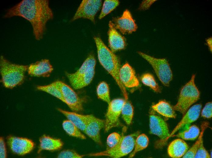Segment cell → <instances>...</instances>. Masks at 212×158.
Returning <instances> with one entry per match:
<instances>
[{
  "mask_svg": "<svg viewBox=\"0 0 212 158\" xmlns=\"http://www.w3.org/2000/svg\"><path fill=\"white\" fill-rule=\"evenodd\" d=\"M19 16L28 21L33 29L36 40L42 39L47 22L53 17L52 10L47 0H23L8 9L5 18Z\"/></svg>",
  "mask_w": 212,
  "mask_h": 158,
  "instance_id": "cell-1",
  "label": "cell"
},
{
  "mask_svg": "<svg viewBox=\"0 0 212 158\" xmlns=\"http://www.w3.org/2000/svg\"><path fill=\"white\" fill-rule=\"evenodd\" d=\"M94 38L97 48L99 62L115 81L125 100H128V95L127 90L119 78V72L121 65L119 58L107 46L100 37L95 36Z\"/></svg>",
  "mask_w": 212,
  "mask_h": 158,
  "instance_id": "cell-2",
  "label": "cell"
},
{
  "mask_svg": "<svg viewBox=\"0 0 212 158\" xmlns=\"http://www.w3.org/2000/svg\"><path fill=\"white\" fill-rule=\"evenodd\" d=\"M29 66L13 63L1 56L0 70L1 81L6 88L12 89L24 82Z\"/></svg>",
  "mask_w": 212,
  "mask_h": 158,
  "instance_id": "cell-3",
  "label": "cell"
},
{
  "mask_svg": "<svg viewBox=\"0 0 212 158\" xmlns=\"http://www.w3.org/2000/svg\"><path fill=\"white\" fill-rule=\"evenodd\" d=\"M96 63L94 55L90 53L75 72L65 73L70 83L73 88L81 89L88 85L91 82L95 75Z\"/></svg>",
  "mask_w": 212,
  "mask_h": 158,
  "instance_id": "cell-4",
  "label": "cell"
},
{
  "mask_svg": "<svg viewBox=\"0 0 212 158\" xmlns=\"http://www.w3.org/2000/svg\"><path fill=\"white\" fill-rule=\"evenodd\" d=\"M195 75L181 89L178 100L173 107L175 110L184 115L190 106L200 98V93L195 83Z\"/></svg>",
  "mask_w": 212,
  "mask_h": 158,
  "instance_id": "cell-5",
  "label": "cell"
},
{
  "mask_svg": "<svg viewBox=\"0 0 212 158\" xmlns=\"http://www.w3.org/2000/svg\"><path fill=\"white\" fill-rule=\"evenodd\" d=\"M140 133L139 131H137L127 136H122L119 142L114 147L102 151L90 153L87 155L90 156H107L114 158L125 156L132 151L135 140Z\"/></svg>",
  "mask_w": 212,
  "mask_h": 158,
  "instance_id": "cell-6",
  "label": "cell"
},
{
  "mask_svg": "<svg viewBox=\"0 0 212 158\" xmlns=\"http://www.w3.org/2000/svg\"><path fill=\"white\" fill-rule=\"evenodd\" d=\"M138 54L151 66L158 78L164 86L168 87L173 78L169 64L165 58H157L140 51Z\"/></svg>",
  "mask_w": 212,
  "mask_h": 158,
  "instance_id": "cell-7",
  "label": "cell"
},
{
  "mask_svg": "<svg viewBox=\"0 0 212 158\" xmlns=\"http://www.w3.org/2000/svg\"><path fill=\"white\" fill-rule=\"evenodd\" d=\"M149 118L150 132L160 138V140L156 142L155 147L157 148H161L163 143L170 134L168 124L152 109L149 112Z\"/></svg>",
  "mask_w": 212,
  "mask_h": 158,
  "instance_id": "cell-8",
  "label": "cell"
},
{
  "mask_svg": "<svg viewBox=\"0 0 212 158\" xmlns=\"http://www.w3.org/2000/svg\"><path fill=\"white\" fill-rule=\"evenodd\" d=\"M54 82L60 89L65 103L71 110L76 112L83 110V101L72 88L60 81L57 80Z\"/></svg>",
  "mask_w": 212,
  "mask_h": 158,
  "instance_id": "cell-9",
  "label": "cell"
},
{
  "mask_svg": "<svg viewBox=\"0 0 212 158\" xmlns=\"http://www.w3.org/2000/svg\"><path fill=\"white\" fill-rule=\"evenodd\" d=\"M102 1L100 0H83L80 3L71 21L83 18L88 19L94 23L95 16L100 9Z\"/></svg>",
  "mask_w": 212,
  "mask_h": 158,
  "instance_id": "cell-10",
  "label": "cell"
},
{
  "mask_svg": "<svg viewBox=\"0 0 212 158\" xmlns=\"http://www.w3.org/2000/svg\"><path fill=\"white\" fill-rule=\"evenodd\" d=\"M125 100L122 98L113 99L108 104L105 116L104 132H107L112 128L120 125L119 118Z\"/></svg>",
  "mask_w": 212,
  "mask_h": 158,
  "instance_id": "cell-11",
  "label": "cell"
},
{
  "mask_svg": "<svg viewBox=\"0 0 212 158\" xmlns=\"http://www.w3.org/2000/svg\"><path fill=\"white\" fill-rule=\"evenodd\" d=\"M111 21L115 28L123 34L131 33L137 29L131 13L127 9L124 11L121 16L114 18Z\"/></svg>",
  "mask_w": 212,
  "mask_h": 158,
  "instance_id": "cell-12",
  "label": "cell"
},
{
  "mask_svg": "<svg viewBox=\"0 0 212 158\" xmlns=\"http://www.w3.org/2000/svg\"><path fill=\"white\" fill-rule=\"evenodd\" d=\"M8 145L14 153L23 155L30 153L34 149V143L26 138L9 136L7 138Z\"/></svg>",
  "mask_w": 212,
  "mask_h": 158,
  "instance_id": "cell-13",
  "label": "cell"
},
{
  "mask_svg": "<svg viewBox=\"0 0 212 158\" xmlns=\"http://www.w3.org/2000/svg\"><path fill=\"white\" fill-rule=\"evenodd\" d=\"M201 108V104H197L189 108L183 115V117L181 120L177 125L170 133L168 137L164 141L162 145V147L166 143L168 139L172 137L178 130L184 126L196 121L199 118Z\"/></svg>",
  "mask_w": 212,
  "mask_h": 158,
  "instance_id": "cell-14",
  "label": "cell"
},
{
  "mask_svg": "<svg viewBox=\"0 0 212 158\" xmlns=\"http://www.w3.org/2000/svg\"><path fill=\"white\" fill-rule=\"evenodd\" d=\"M104 125V120L90 115L84 132L95 143L101 145L100 132Z\"/></svg>",
  "mask_w": 212,
  "mask_h": 158,
  "instance_id": "cell-15",
  "label": "cell"
},
{
  "mask_svg": "<svg viewBox=\"0 0 212 158\" xmlns=\"http://www.w3.org/2000/svg\"><path fill=\"white\" fill-rule=\"evenodd\" d=\"M53 70L52 66L47 59L31 64L28 66V73L30 76L37 77H49Z\"/></svg>",
  "mask_w": 212,
  "mask_h": 158,
  "instance_id": "cell-16",
  "label": "cell"
},
{
  "mask_svg": "<svg viewBox=\"0 0 212 158\" xmlns=\"http://www.w3.org/2000/svg\"><path fill=\"white\" fill-rule=\"evenodd\" d=\"M108 26V41L110 50L114 53L124 49L126 45L125 38L118 32L111 21L109 22Z\"/></svg>",
  "mask_w": 212,
  "mask_h": 158,
  "instance_id": "cell-17",
  "label": "cell"
},
{
  "mask_svg": "<svg viewBox=\"0 0 212 158\" xmlns=\"http://www.w3.org/2000/svg\"><path fill=\"white\" fill-rule=\"evenodd\" d=\"M119 77L121 82L125 88L136 87L139 85L134 70L127 63L121 67Z\"/></svg>",
  "mask_w": 212,
  "mask_h": 158,
  "instance_id": "cell-18",
  "label": "cell"
},
{
  "mask_svg": "<svg viewBox=\"0 0 212 158\" xmlns=\"http://www.w3.org/2000/svg\"><path fill=\"white\" fill-rule=\"evenodd\" d=\"M189 146L182 139H177L172 141L169 145L168 153L173 158L182 157L189 149Z\"/></svg>",
  "mask_w": 212,
  "mask_h": 158,
  "instance_id": "cell-19",
  "label": "cell"
},
{
  "mask_svg": "<svg viewBox=\"0 0 212 158\" xmlns=\"http://www.w3.org/2000/svg\"><path fill=\"white\" fill-rule=\"evenodd\" d=\"M58 111L64 115L82 131L84 132L90 115H82L74 112H69L60 108Z\"/></svg>",
  "mask_w": 212,
  "mask_h": 158,
  "instance_id": "cell-20",
  "label": "cell"
},
{
  "mask_svg": "<svg viewBox=\"0 0 212 158\" xmlns=\"http://www.w3.org/2000/svg\"><path fill=\"white\" fill-rule=\"evenodd\" d=\"M40 145L38 153L42 150L55 151L60 149L62 147L63 143L61 140L55 139L49 136L43 135L39 140Z\"/></svg>",
  "mask_w": 212,
  "mask_h": 158,
  "instance_id": "cell-21",
  "label": "cell"
},
{
  "mask_svg": "<svg viewBox=\"0 0 212 158\" xmlns=\"http://www.w3.org/2000/svg\"><path fill=\"white\" fill-rule=\"evenodd\" d=\"M152 109L165 117L171 118L176 117V114L173 107L165 101H160L157 104L152 105Z\"/></svg>",
  "mask_w": 212,
  "mask_h": 158,
  "instance_id": "cell-22",
  "label": "cell"
},
{
  "mask_svg": "<svg viewBox=\"0 0 212 158\" xmlns=\"http://www.w3.org/2000/svg\"><path fill=\"white\" fill-rule=\"evenodd\" d=\"M209 123L207 121L203 122L201 125V131L198 138L193 146L188 150L183 158H194L195 154L200 145L203 142V137L206 129L209 127Z\"/></svg>",
  "mask_w": 212,
  "mask_h": 158,
  "instance_id": "cell-23",
  "label": "cell"
},
{
  "mask_svg": "<svg viewBox=\"0 0 212 158\" xmlns=\"http://www.w3.org/2000/svg\"><path fill=\"white\" fill-rule=\"evenodd\" d=\"M62 126L64 130L69 136L82 139H86V136L81 132L80 129L69 120L63 121Z\"/></svg>",
  "mask_w": 212,
  "mask_h": 158,
  "instance_id": "cell-24",
  "label": "cell"
},
{
  "mask_svg": "<svg viewBox=\"0 0 212 158\" xmlns=\"http://www.w3.org/2000/svg\"><path fill=\"white\" fill-rule=\"evenodd\" d=\"M200 133L199 128L195 125L189 127L186 130L180 132L173 136H176L181 138L183 140H191L196 139Z\"/></svg>",
  "mask_w": 212,
  "mask_h": 158,
  "instance_id": "cell-25",
  "label": "cell"
},
{
  "mask_svg": "<svg viewBox=\"0 0 212 158\" xmlns=\"http://www.w3.org/2000/svg\"><path fill=\"white\" fill-rule=\"evenodd\" d=\"M149 143V138L146 135L144 134H139L135 140L133 149L129 157H133L138 152L146 149Z\"/></svg>",
  "mask_w": 212,
  "mask_h": 158,
  "instance_id": "cell-26",
  "label": "cell"
},
{
  "mask_svg": "<svg viewBox=\"0 0 212 158\" xmlns=\"http://www.w3.org/2000/svg\"><path fill=\"white\" fill-rule=\"evenodd\" d=\"M37 88L38 90L50 94L65 103L60 89L54 82L47 85L38 86Z\"/></svg>",
  "mask_w": 212,
  "mask_h": 158,
  "instance_id": "cell-27",
  "label": "cell"
},
{
  "mask_svg": "<svg viewBox=\"0 0 212 158\" xmlns=\"http://www.w3.org/2000/svg\"><path fill=\"white\" fill-rule=\"evenodd\" d=\"M96 92L99 99L108 104L111 101L109 87L106 82L103 81L98 84Z\"/></svg>",
  "mask_w": 212,
  "mask_h": 158,
  "instance_id": "cell-28",
  "label": "cell"
},
{
  "mask_svg": "<svg viewBox=\"0 0 212 158\" xmlns=\"http://www.w3.org/2000/svg\"><path fill=\"white\" fill-rule=\"evenodd\" d=\"M121 114L125 123L129 125H130L133 116L134 108L130 101L125 100L122 109Z\"/></svg>",
  "mask_w": 212,
  "mask_h": 158,
  "instance_id": "cell-29",
  "label": "cell"
},
{
  "mask_svg": "<svg viewBox=\"0 0 212 158\" xmlns=\"http://www.w3.org/2000/svg\"><path fill=\"white\" fill-rule=\"evenodd\" d=\"M140 80L144 85L150 88L154 92L158 93L161 92V88L151 74L149 73L143 74L140 77Z\"/></svg>",
  "mask_w": 212,
  "mask_h": 158,
  "instance_id": "cell-30",
  "label": "cell"
},
{
  "mask_svg": "<svg viewBox=\"0 0 212 158\" xmlns=\"http://www.w3.org/2000/svg\"><path fill=\"white\" fill-rule=\"evenodd\" d=\"M119 2L116 0H106L103 4L98 18L101 19L110 13L119 5Z\"/></svg>",
  "mask_w": 212,
  "mask_h": 158,
  "instance_id": "cell-31",
  "label": "cell"
},
{
  "mask_svg": "<svg viewBox=\"0 0 212 158\" xmlns=\"http://www.w3.org/2000/svg\"><path fill=\"white\" fill-rule=\"evenodd\" d=\"M122 137L119 134L116 132L110 134L107 139V149H110L116 146L120 141Z\"/></svg>",
  "mask_w": 212,
  "mask_h": 158,
  "instance_id": "cell-32",
  "label": "cell"
},
{
  "mask_svg": "<svg viewBox=\"0 0 212 158\" xmlns=\"http://www.w3.org/2000/svg\"><path fill=\"white\" fill-rule=\"evenodd\" d=\"M84 155L79 154L75 151L72 149H66L62 151L58 154L59 158H82Z\"/></svg>",
  "mask_w": 212,
  "mask_h": 158,
  "instance_id": "cell-33",
  "label": "cell"
},
{
  "mask_svg": "<svg viewBox=\"0 0 212 158\" xmlns=\"http://www.w3.org/2000/svg\"><path fill=\"white\" fill-rule=\"evenodd\" d=\"M194 158H210L211 156L204 147L203 142L201 143L197 151Z\"/></svg>",
  "mask_w": 212,
  "mask_h": 158,
  "instance_id": "cell-34",
  "label": "cell"
},
{
  "mask_svg": "<svg viewBox=\"0 0 212 158\" xmlns=\"http://www.w3.org/2000/svg\"><path fill=\"white\" fill-rule=\"evenodd\" d=\"M201 115L203 118H210L212 117V103H207L201 112Z\"/></svg>",
  "mask_w": 212,
  "mask_h": 158,
  "instance_id": "cell-35",
  "label": "cell"
},
{
  "mask_svg": "<svg viewBox=\"0 0 212 158\" xmlns=\"http://www.w3.org/2000/svg\"><path fill=\"white\" fill-rule=\"evenodd\" d=\"M0 157L1 158H5L6 157L5 143L2 137H1L0 139Z\"/></svg>",
  "mask_w": 212,
  "mask_h": 158,
  "instance_id": "cell-36",
  "label": "cell"
},
{
  "mask_svg": "<svg viewBox=\"0 0 212 158\" xmlns=\"http://www.w3.org/2000/svg\"><path fill=\"white\" fill-rule=\"evenodd\" d=\"M156 0H146L143 1L140 5L139 9L145 10L148 9Z\"/></svg>",
  "mask_w": 212,
  "mask_h": 158,
  "instance_id": "cell-37",
  "label": "cell"
},
{
  "mask_svg": "<svg viewBox=\"0 0 212 158\" xmlns=\"http://www.w3.org/2000/svg\"><path fill=\"white\" fill-rule=\"evenodd\" d=\"M212 38L211 37L207 39L206 40V42H207V44L208 45L209 50L210 51L212 52Z\"/></svg>",
  "mask_w": 212,
  "mask_h": 158,
  "instance_id": "cell-38",
  "label": "cell"
}]
</instances>
